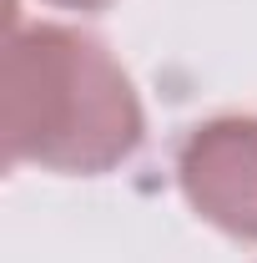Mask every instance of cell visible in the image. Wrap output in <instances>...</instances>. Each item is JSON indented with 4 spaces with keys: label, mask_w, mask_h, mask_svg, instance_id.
<instances>
[{
    "label": "cell",
    "mask_w": 257,
    "mask_h": 263,
    "mask_svg": "<svg viewBox=\"0 0 257 263\" xmlns=\"http://www.w3.org/2000/svg\"><path fill=\"white\" fill-rule=\"evenodd\" d=\"M5 157L40 172L101 177L136 157L146 111L126 66L81 26H15L0 71Z\"/></svg>",
    "instance_id": "cell-1"
},
{
    "label": "cell",
    "mask_w": 257,
    "mask_h": 263,
    "mask_svg": "<svg viewBox=\"0 0 257 263\" xmlns=\"http://www.w3.org/2000/svg\"><path fill=\"white\" fill-rule=\"evenodd\" d=\"M177 187L202 223L257 243V117L222 111L177 142Z\"/></svg>",
    "instance_id": "cell-2"
},
{
    "label": "cell",
    "mask_w": 257,
    "mask_h": 263,
    "mask_svg": "<svg viewBox=\"0 0 257 263\" xmlns=\"http://www.w3.org/2000/svg\"><path fill=\"white\" fill-rule=\"evenodd\" d=\"M46 5H61V10H106L111 0H46Z\"/></svg>",
    "instance_id": "cell-3"
}]
</instances>
